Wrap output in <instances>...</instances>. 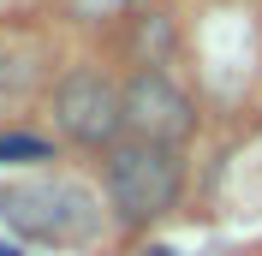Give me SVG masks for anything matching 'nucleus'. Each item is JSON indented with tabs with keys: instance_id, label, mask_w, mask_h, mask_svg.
Instances as JSON below:
<instances>
[{
	"instance_id": "nucleus-3",
	"label": "nucleus",
	"mask_w": 262,
	"mask_h": 256,
	"mask_svg": "<svg viewBox=\"0 0 262 256\" xmlns=\"http://www.w3.org/2000/svg\"><path fill=\"white\" fill-rule=\"evenodd\" d=\"M54 125L78 149H114L125 131V90L107 83L101 72H66L54 83Z\"/></svg>"
},
{
	"instance_id": "nucleus-6",
	"label": "nucleus",
	"mask_w": 262,
	"mask_h": 256,
	"mask_svg": "<svg viewBox=\"0 0 262 256\" xmlns=\"http://www.w3.org/2000/svg\"><path fill=\"white\" fill-rule=\"evenodd\" d=\"M0 256H12V250H6V244H0Z\"/></svg>"
},
{
	"instance_id": "nucleus-4",
	"label": "nucleus",
	"mask_w": 262,
	"mask_h": 256,
	"mask_svg": "<svg viewBox=\"0 0 262 256\" xmlns=\"http://www.w3.org/2000/svg\"><path fill=\"white\" fill-rule=\"evenodd\" d=\"M125 131L137 143H161V149H185L196 131V101L185 96L179 83L143 66L137 78L125 83Z\"/></svg>"
},
{
	"instance_id": "nucleus-2",
	"label": "nucleus",
	"mask_w": 262,
	"mask_h": 256,
	"mask_svg": "<svg viewBox=\"0 0 262 256\" xmlns=\"http://www.w3.org/2000/svg\"><path fill=\"white\" fill-rule=\"evenodd\" d=\"M0 215L36 244H90L96 239V203L72 179H24L0 185Z\"/></svg>"
},
{
	"instance_id": "nucleus-1",
	"label": "nucleus",
	"mask_w": 262,
	"mask_h": 256,
	"mask_svg": "<svg viewBox=\"0 0 262 256\" xmlns=\"http://www.w3.org/2000/svg\"><path fill=\"white\" fill-rule=\"evenodd\" d=\"M101 179H107V203H114L119 221L125 226H149V221H167L173 215V203L185 191V161H179V149L125 137V143L107 149Z\"/></svg>"
},
{
	"instance_id": "nucleus-5",
	"label": "nucleus",
	"mask_w": 262,
	"mask_h": 256,
	"mask_svg": "<svg viewBox=\"0 0 262 256\" xmlns=\"http://www.w3.org/2000/svg\"><path fill=\"white\" fill-rule=\"evenodd\" d=\"M48 137H30V131H0V167L6 161H48Z\"/></svg>"
}]
</instances>
